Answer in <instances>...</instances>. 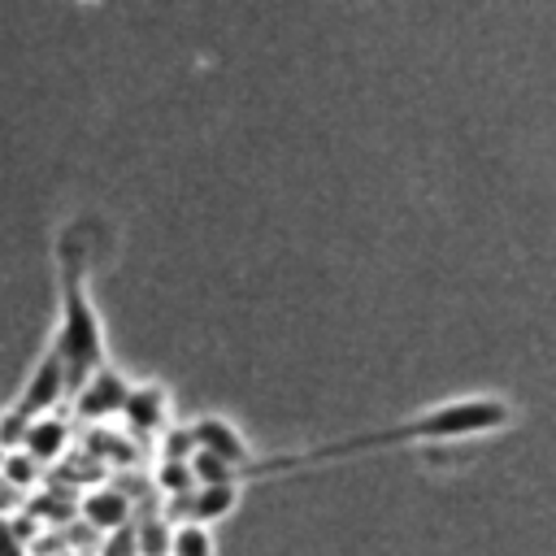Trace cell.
I'll list each match as a JSON object with an SVG mask.
<instances>
[{
  "mask_svg": "<svg viewBox=\"0 0 556 556\" xmlns=\"http://www.w3.org/2000/svg\"><path fill=\"white\" fill-rule=\"evenodd\" d=\"M517 421V408L504 395H456V400H439L421 413H408L391 426L378 430H356L343 439H326L313 447H295V452H274V456H252L239 478H265V473H287V469H308V465H330V460H348V456H365V452H400V447H434V443H456V439H478V434H495L504 426Z\"/></svg>",
  "mask_w": 556,
  "mask_h": 556,
  "instance_id": "cell-1",
  "label": "cell"
},
{
  "mask_svg": "<svg viewBox=\"0 0 556 556\" xmlns=\"http://www.w3.org/2000/svg\"><path fill=\"white\" fill-rule=\"evenodd\" d=\"M48 343L65 361L70 395L83 387L87 374L109 365L104 321H100L91 287H87V243H78L74 230H65L61 243H56V326H52Z\"/></svg>",
  "mask_w": 556,
  "mask_h": 556,
  "instance_id": "cell-2",
  "label": "cell"
},
{
  "mask_svg": "<svg viewBox=\"0 0 556 556\" xmlns=\"http://www.w3.org/2000/svg\"><path fill=\"white\" fill-rule=\"evenodd\" d=\"M126 391H130V378L113 365H100L96 374L83 378V387L70 395L74 400V417H87V421H100V417H117L122 404H126Z\"/></svg>",
  "mask_w": 556,
  "mask_h": 556,
  "instance_id": "cell-3",
  "label": "cell"
},
{
  "mask_svg": "<svg viewBox=\"0 0 556 556\" xmlns=\"http://www.w3.org/2000/svg\"><path fill=\"white\" fill-rule=\"evenodd\" d=\"M122 417L135 434H161L169 426V395L161 382H130Z\"/></svg>",
  "mask_w": 556,
  "mask_h": 556,
  "instance_id": "cell-4",
  "label": "cell"
},
{
  "mask_svg": "<svg viewBox=\"0 0 556 556\" xmlns=\"http://www.w3.org/2000/svg\"><path fill=\"white\" fill-rule=\"evenodd\" d=\"M13 447H22L35 465H48V460H56V456L70 447V421H65V417H56V413L35 417V421H26V426H22V434H17V443H13Z\"/></svg>",
  "mask_w": 556,
  "mask_h": 556,
  "instance_id": "cell-5",
  "label": "cell"
},
{
  "mask_svg": "<svg viewBox=\"0 0 556 556\" xmlns=\"http://www.w3.org/2000/svg\"><path fill=\"white\" fill-rule=\"evenodd\" d=\"M235 500H239V486H235V482H222V486H191V495H187V521L208 526V521L226 517V513L235 508Z\"/></svg>",
  "mask_w": 556,
  "mask_h": 556,
  "instance_id": "cell-6",
  "label": "cell"
},
{
  "mask_svg": "<svg viewBox=\"0 0 556 556\" xmlns=\"http://www.w3.org/2000/svg\"><path fill=\"white\" fill-rule=\"evenodd\" d=\"M165 556H217L213 530L208 526H195V521L174 526L169 530V543H165Z\"/></svg>",
  "mask_w": 556,
  "mask_h": 556,
  "instance_id": "cell-7",
  "label": "cell"
},
{
  "mask_svg": "<svg viewBox=\"0 0 556 556\" xmlns=\"http://www.w3.org/2000/svg\"><path fill=\"white\" fill-rule=\"evenodd\" d=\"M39 473H43V465H35L22 447H4V452H0V478H4L13 491L35 486V482H39Z\"/></svg>",
  "mask_w": 556,
  "mask_h": 556,
  "instance_id": "cell-8",
  "label": "cell"
},
{
  "mask_svg": "<svg viewBox=\"0 0 556 556\" xmlns=\"http://www.w3.org/2000/svg\"><path fill=\"white\" fill-rule=\"evenodd\" d=\"M87 517H91L96 526H122V521H126V500H122L117 491H96V495L87 500Z\"/></svg>",
  "mask_w": 556,
  "mask_h": 556,
  "instance_id": "cell-9",
  "label": "cell"
},
{
  "mask_svg": "<svg viewBox=\"0 0 556 556\" xmlns=\"http://www.w3.org/2000/svg\"><path fill=\"white\" fill-rule=\"evenodd\" d=\"M0 556H22V547H17V539L9 534V526H0Z\"/></svg>",
  "mask_w": 556,
  "mask_h": 556,
  "instance_id": "cell-10",
  "label": "cell"
},
{
  "mask_svg": "<svg viewBox=\"0 0 556 556\" xmlns=\"http://www.w3.org/2000/svg\"><path fill=\"white\" fill-rule=\"evenodd\" d=\"M13 500H17V491H13V486H9L4 478H0V513H4V508H9Z\"/></svg>",
  "mask_w": 556,
  "mask_h": 556,
  "instance_id": "cell-11",
  "label": "cell"
}]
</instances>
